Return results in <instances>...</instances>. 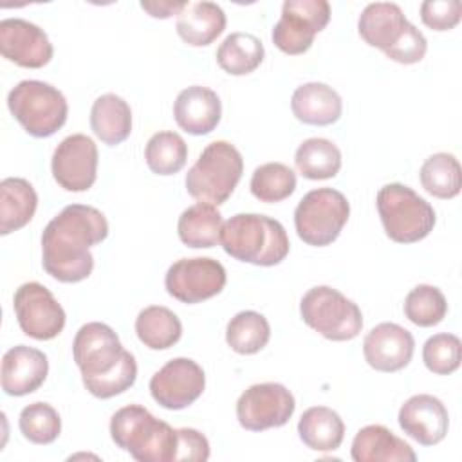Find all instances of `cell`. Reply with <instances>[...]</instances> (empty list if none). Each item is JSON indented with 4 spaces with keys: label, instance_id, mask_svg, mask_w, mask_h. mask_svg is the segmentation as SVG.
I'll use <instances>...</instances> for the list:
<instances>
[{
    "label": "cell",
    "instance_id": "obj_7",
    "mask_svg": "<svg viewBox=\"0 0 462 462\" xmlns=\"http://www.w3.org/2000/svg\"><path fill=\"white\" fill-rule=\"evenodd\" d=\"M7 106L13 117L32 137H49L67 121L65 96L52 85L38 79H23L11 88Z\"/></svg>",
    "mask_w": 462,
    "mask_h": 462
},
{
    "label": "cell",
    "instance_id": "obj_42",
    "mask_svg": "<svg viewBox=\"0 0 462 462\" xmlns=\"http://www.w3.org/2000/svg\"><path fill=\"white\" fill-rule=\"evenodd\" d=\"M188 2H171V0H159V2H141V7L153 18H170L186 7Z\"/></svg>",
    "mask_w": 462,
    "mask_h": 462
},
{
    "label": "cell",
    "instance_id": "obj_14",
    "mask_svg": "<svg viewBox=\"0 0 462 462\" xmlns=\"http://www.w3.org/2000/svg\"><path fill=\"white\" fill-rule=\"evenodd\" d=\"M206 375L189 357H175L159 368L150 379V393L166 410H182L193 404L204 392Z\"/></svg>",
    "mask_w": 462,
    "mask_h": 462
},
{
    "label": "cell",
    "instance_id": "obj_12",
    "mask_svg": "<svg viewBox=\"0 0 462 462\" xmlns=\"http://www.w3.org/2000/svg\"><path fill=\"white\" fill-rule=\"evenodd\" d=\"M296 408L294 395L280 383L249 386L236 401V419L249 431L280 428L289 422Z\"/></svg>",
    "mask_w": 462,
    "mask_h": 462
},
{
    "label": "cell",
    "instance_id": "obj_39",
    "mask_svg": "<svg viewBox=\"0 0 462 462\" xmlns=\"http://www.w3.org/2000/svg\"><path fill=\"white\" fill-rule=\"evenodd\" d=\"M426 49H428V42L424 34L413 23L408 22L404 31L397 38V42L388 51H384V54L386 58L397 63L411 65V63H419L424 58Z\"/></svg>",
    "mask_w": 462,
    "mask_h": 462
},
{
    "label": "cell",
    "instance_id": "obj_22",
    "mask_svg": "<svg viewBox=\"0 0 462 462\" xmlns=\"http://www.w3.org/2000/svg\"><path fill=\"white\" fill-rule=\"evenodd\" d=\"M350 455L356 462H415L417 458L408 442L381 424L361 428L352 440Z\"/></svg>",
    "mask_w": 462,
    "mask_h": 462
},
{
    "label": "cell",
    "instance_id": "obj_2",
    "mask_svg": "<svg viewBox=\"0 0 462 462\" xmlns=\"http://www.w3.org/2000/svg\"><path fill=\"white\" fill-rule=\"evenodd\" d=\"M72 356L85 388L97 399L116 397L135 383V357L123 348L114 328L105 323H85L72 341Z\"/></svg>",
    "mask_w": 462,
    "mask_h": 462
},
{
    "label": "cell",
    "instance_id": "obj_1",
    "mask_svg": "<svg viewBox=\"0 0 462 462\" xmlns=\"http://www.w3.org/2000/svg\"><path fill=\"white\" fill-rule=\"evenodd\" d=\"M106 236L108 222L99 209L85 204L65 206L43 229V269L63 283H76L88 278L94 269L90 247Z\"/></svg>",
    "mask_w": 462,
    "mask_h": 462
},
{
    "label": "cell",
    "instance_id": "obj_32",
    "mask_svg": "<svg viewBox=\"0 0 462 462\" xmlns=\"http://www.w3.org/2000/svg\"><path fill=\"white\" fill-rule=\"evenodd\" d=\"M422 188L437 199H453L462 188V170L453 153L439 152L430 155L419 171Z\"/></svg>",
    "mask_w": 462,
    "mask_h": 462
},
{
    "label": "cell",
    "instance_id": "obj_15",
    "mask_svg": "<svg viewBox=\"0 0 462 462\" xmlns=\"http://www.w3.org/2000/svg\"><path fill=\"white\" fill-rule=\"evenodd\" d=\"M52 177L67 191H87L97 175V146L85 134L65 137L52 153Z\"/></svg>",
    "mask_w": 462,
    "mask_h": 462
},
{
    "label": "cell",
    "instance_id": "obj_21",
    "mask_svg": "<svg viewBox=\"0 0 462 462\" xmlns=\"http://www.w3.org/2000/svg\"><path fill=\"white\" fill-rule=\"evenodd\" d=\"M291 108L298 121L314 126H327L341 117L343 101L327 83L310 81L300 85L292 92Z\"/></svg>",
    "mask_w": 462,
    "mask_h": 462
},
{
    "label": "cell",
    "instance_id": "obj_11",
    "mask_svg": "<svg viewBox=\"0 0 462 462\" xmlns=\"http://www.w3.org/2000/svg\"><path fill=\"white\" fill-rule=\"evenodd\" d=\"M224 265L209 256L180 258L170 265L164 287L182 303H200L217 296L226 285Z\"/></svg>",
    "mask_w": 462,
    "mask_h": 462
},
{
    "label": "cell",
    "instance_id": "obj_25",
    "mask_svg": "<svg viewBox=\"0 0 462 462\" xmlns=\"http://www.w3.org/2000/svg\"><path fill=\"white\" fill-rule=\"evenodd\" d=\"M38 206L32 184L22 177H7L0 182V233L9 235L31 222Z\"/></svg>",
    "mask_w": 462,
    "mask_h": 462
},
{
    "label": "cell",
    "instance_id": "obj_23",
    "mask_svg": "<svg viewBox=\"0 0 462 462\" xmlns=\"http://www.w3.org/2000/svg\"><path fill=\"white\" fill-rule=\"evenodd\" d=\"M406 25L408 18L404 16L402 9L392 2L368 4L357 20L359 36L370 47H377L383 52L397 42Z\"/></svg>",
    "mask_w": 462,
    "mask_h": 462
},
{
    "label": "cell",
    "instance_id": "obj_18",
    "mask_svg": "<svg viewBox=\"0 0 462 462\" xmlns=\"http://www.w3.org/2000/svg\"><path fill=\"white\" fill-rule=\"evenodd\" d=\"M401 430L422 446L439 444L449 428V415L440 399L430 393L410 397L397 415Z\"/></svg>",
    "mask_w": 462,
    "mask_h": 462
},
{
    "label": "cell",
    "instance_id": "obj_30",
    "mask_svg": "<svg viewBox=\"0 0 462 462\" xmlns=\"http://www.w3.org/2000/svg\"><path fill=\"white\" fill-rule=\"evenodd\" d=\"M263 43L249 32H231L217 49V63L231 76H245L263 61Z\"/></svg>",
    "mask_w": 462,
    "mask_h": 462
},
{
    "label": "cell",
    "instance_id": "obj_36",
    "mask_svg": "<svg viewBox=\"0 0 462 462\" xmlns=\"http://www.w3.org/2000/svg\"><path fill=\"white\" fill-rule=\"evenodd\" d=\"M448 312V301L435 285L420 283L404 300V316L417 327L439 325Z\"/></svg>",
    "mask_w": 462,
    "mask_h": 462
},
{
    "label": "cell",
    "instance_id": "obj_27",
    "mask_svg": "<svg viewBox=\"0 0 462 462\" xmlns=\"http://www.w3.org/2000/svg\"><path fill=\"white\" fill-rule=\"evenodd\" d=\"M301 442L314 451H336L345 437V424L337 411L327 406L305 410L298 422Z\"/></svg>",
    "mask_w": 462,
    "mask_h": 462
},
{
    "label": "cell",
    "instance_id": "obj_29",
    "mask_svg": "<svg viewBox=\"0 0 462 462\" xmlns=\"http://www.w3.org/2000/svg\"><path fill=\"white\" fill-rule=\"evenodd\" d=\"M135 332L144 346L152 350H166L180 339L182 325L173 310L161 305H150L137 314Z\"/></svg>",
    "mask_w": 462,
    "mask_h": 462
},
{
    "label": "cell",
    "instance_id": "obj_8",
    "mask_svg": "<svg viewBox=\"0 0 462 462\" xmlns=\"http://www.w3.org/2000/svg\"><path fill=\"white\" fill-rule=\"evenodd\" d=\"M300 314L312 330L330 341L354 339L363 328L357 303L328 285L309 289L300 301Z\"/></svg>",
    "mask_w": 462,
    "mask_h": 462
},
{
    "label": "cell",
    "instance_id": "obj_35",
    "mask_svg": "<svg viewBox=\"0 0 462 462\" xmlns=\"http://www.w3.org/2000/svg\"><path fill=\"white\" fill-rule=\"evenodd\" d=\"M251 193L260 202H282L296 189V173L283 162H265L253 171Z\"/></svg>",
    "mask_w": 462,
    "mask_h": 462
},
{
    "label": "cell",
    "instance_id": "obj_33",
    "mask_svg": "<svg viewBox=\"0 0 462 462\" xmlns=\"http://www.w3.org/2000/svg\"><path fill=\"white\" fill-rule=\"evenodd\" d=\"M271 337V327L263 314L256 310H242L235 314L226 328L227 345L242 356L260 352Z\"/></svg>",
    "mask_w": 462,
    "mask_h": 462
},
{
    "label": "cell",
    "instance_id": "obj_13",
    "mask_svg": "<svg viewBox=\"0 0 462 462\" xmlns=\"http://www.w3.org/2000/svg\"><path fill=\"white\" fill-rule=\"evenodd\" d=\"M13 309L22 332L38 341L56 337L65 327V310L52 292L38 283L20 285L13 298Z\"/></svg>",
    "mask_w": 462,
    "mask_h": 462
},
{
    "label": "cell",
    "instance_id": "obj_28",
    "mask_svg": "<svg viewBox=\"0 0 462 462\" xmlns=\"http://www.w3.org/2000/svg\"><path fill=\"white\" fill-rule=\"evenodd\" d=\"M222 213L206 202L186 208L177 222V233L182 244L193 249H209L220 242Z\"/></svg>",
    "mask_w": 462,
    "mask_h": 462
},
{
    "label": "cell",
    "instance_id": "obj_34",
    "mask_svg": "<svg viewBox=\"0 0 462 462\" xmlns=\"http://www.w3.org/2000/svg\"><path fill=\"white\" fill-rule=\"evenodd\" d=\"M144 159L153 173L173 175L184 168L188 146L175 132H157L146 143Z\"/></svg>",
    "mask_w": 462,
    "mask_h": 462
},
{
    "label": "cell",
    "instance_id": "obj_20",
    "mask_svg": "<svg viewBox=\"0 0 462 462\" xmlns=\"http://www.w3.org/2000/svg\"><path fill=\"white\" fill-rule=\"evenodd\" d=\"M177 125L191 135H206L217 128L222 116V103L215 90L191 85L179 92L173 103Z\"/></svg>",
    "mask_w": 462,
    "mask_h": 462
},
{
    "label": "cell",
    "instance_id": "obj_3",
    "mask_svg": "<svg viewBox=\"0 0 462 462\" xmlns=\"http://www.w3.org/2000/svg\"><path fill=\"white\" fill-rule=\"evenodd\" d=\"M220 244L235 260L271 267L289 254L285 227L265 215L238 213L226 220L220 229Z\"/></svg>",
    "mask_w": 462,
    "mask_h": 462
},
{
    "label": "cell",
    "instance_id": "obj_37",
    "mask_svg": "<svg viewBox=\"0 0 462 462\" xmlns=\"http://www.w3.org/2000/svg\"><path fill=\"white\" fill-rule=\"evenodd\" d=\"M18 426L29 442L51 444L61 431V419L51 404L32 402L20 411Z\"/></svg>",
    "mask_w": 462,
    "mask_h": 462
},
{
    "label": "cell",
    "instance_id": "obj_17",
    "mask_svg": "<svg viewBox=\"0 0 462 462\" xmlns=\"http://www.w3.org/2000/svg\"><path fill=\"white\" fill-rule=\"evenodd\" d=\"M415 341L410 330L397 323H379L363 339L366 363L379 372H397L411 361Z\"/></svg>",
    "mask_w": 462,
    "mask_h": 462
},
{
    "label": "cell",
    "instance_id": "obj_9",
    "mask_svg": "<svg viewBox=\"0 0 462 462\" xmlns=\"http://www.w3.org/2000/svg\"><path fill=\"white\" fill-rule=\"evenodd\" d=\"M350 215L346 197L334 188H318L303 195L294 209L298 236L314 247L332 244Z\"/></svg>",
    "mask_w": 462,
    "mask_h": 462
},
{
    "label": "cell",
    "instance_id": "obj_16",
    "mask_svg": "<svg viewBox=\"0 0 462 462\" xmlns=\"http://www.w3.org/2000/svg\"><path fill=\"white\" fill-rule=\"evenodd\" d=\"M0 52L5 60L40 69L52 58V43L42 27L23 18H4L0 22Z\"/></svg>",
    "mask_w": 462,
    "mask_h": 462
},
{
    "label": "cell",
    "instance_id": "obj_40",
    "mask_svg": "<svg viewBox=\"0 0 462 462\" xmlns=\"http://www.w3.org/2000/svg\"><path fill=\"white\" fill-rule=\"evenodd\" d=\"M462 16L458 0H426L420 4V20L433 31L453 29Z\"/></svg>",
    "mask_w": 462,
    "mask_h": 462
},
{
    "label": "cell",
    "instance_id": "obj_26",
    "mask_svg": "<svg viewBox=\"0 0 462 462\" xmlns=\"http://www.w3.org/2000/svg\"><path fill=\"white\" fill-rule=\"evenodd\" d=\"M90 126L101 143L121 144L132 132L130 105L116 94L99 96L90 110Z\"/></svg>",
    "mask_w": 462,
    "mask_h": 462
},
{
    "label": "cell",
    "instance_id": "obj_10",
    "mask_svg": "<svg viewBox=\"0 0 462 462\" xmlns=\"http://www.w3.org/2000/svg\"><path fill=\"white\" fill-rule=\"evenodd\" d=\"M328 20L330 4L327 0H285L282 16L273 27V43L285 54H303Z\"/></svg>",
    "mask_w": 462,
    "mask_h": 462
},
{
    "label": "cell",
    "instance_id": "obj_38",
    "mask_svg": "<svg viewBox=\"0 0 462 462\" xmlns=\"http://www.w3.org/2000/svg\"><path fill=\"white\" fill-rule=\"evenodd\" d=\"M462 343L455 334L440 332L426 339L422 346V361L426 368L437 375H449L460 366Z\"/></svg>",
    "mask_w": 462,
    "mask_h": 462
},
{
    "label": "cell",
    "instance_id": "obj_31",
    "mask_svg": "<svg viewBox=\"0 0 462 462\" xmlns=\"http://www.w3.org/2000/svg\"><path fill=\"white\" fill-rule=\"evenodd\" d=\"M294 164L305 179H332L341 170V152L328 139L310 137L298 146L294 153Z\"/></svg>",
    "mask_w": 462,
    "mask_h": 462
},
{
    "label": "cell",
    "instance_id": "obj_19",
    "mask_svg": "<svg viewBox=\"0 0 462 462\" xmlns=\"http://www.w3.org/2000/svg\"><path fill=\"white\" fill-rule=\"evenodd\" d=\"M49 374L47 356L32 346L16 345L2 357V390L22 397L36 392Z\"/></svg>",
    "mask_w": 462,
    "mask_h": 462
},
{
    "label": "cell",
    "instance_id": "obj_4",
    "mask_svg": "<svg viewBox=\"0 0 462 462\" xmlns=\"http://www.w3.org/2000/svg\"><path fill=\"white\" fill-rule=\"evenodd\" d=\"M110 437L117 448L139 462H173L177 430L153 417L144 406L128 404L110 419Z\"/></svg>",
    "mask_w": 462,
    "mask_h": 462
},
{
    "label": "cell",
    "instance_id": "obj_41",
    "mask_svg": "<svg viewBox=\"0 0 462 462\" xmlns=\"http://www.w3.org/2000/svg\"><path fill=\"white\" fill-rule=\"evenodd\" d=\"M209 458V442L208 439L193 430V428H180L177 430V449L173 462H204Z\"/></svg>",
    "mask_w": 462,
    "mask_h": 462
},
{
    "label": "cell",
    "instance_id": "obj_24",
    "mask_svg": "<svg viewBox=\"0 0 462 462\" xmlns=\"http://www.w3.org/2000/svg\"><path fill=\"white\" fill-rule=\"evenodd\" d=\"M179 36L193 47L213 43L226 29V13L215 2H188L177 16Z\"/></svg>",
    "mask_w": 462,
    "mask_h": 462
},
{
    "label": "cell",
    "instance_id": "obj_5",
    "mask_svg": "<svg viewBox=\"0 0 462 462\" xmlns=\"http://www.w3.org/2000/svg\"><path fill=\"white\" fill-rule=\"evenodd\" d=\"M244 171L242 153L227 141L209 143L186 173V191L199 202L224 204Z\"/></svg>",
    "mask_w": 462,
    "mask_h": 462
},
{
    "label": "cell",
    "instance_id": "obj_6",
    "mask_svg": "<svg viewBox=\"0 0 462 462\" xmlns=\"http://www.w3.org/2000/svg\"><path fill=\"white\" fill-rule=\"evenodd\" d=\"M375 204L384 233L397 244H415L433 231L435 209L410 186L384 184L377 191Z\"/></svg>",
    "mask_w": 462,
    "mask_h": 462
}]
</instances>
